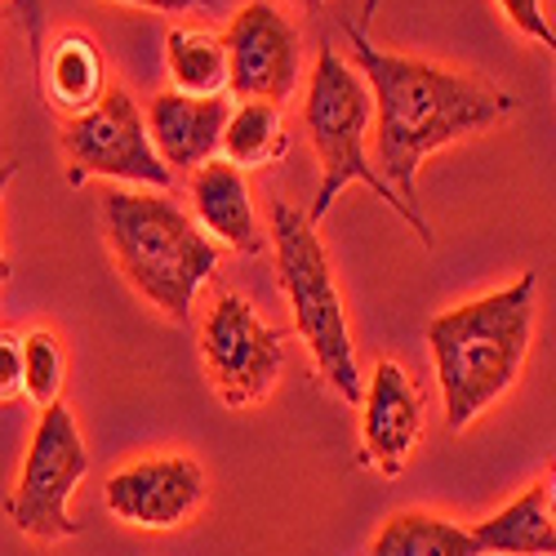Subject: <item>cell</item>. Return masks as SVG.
I'll return each mask as SVG.
<instances>
[{"label":"cell","mask_w":556,"mask_h":556,"mask_svg":"<svg viewBox=\"0 0 556 556\" xmlns=\"http://www.w3.org/2000/svg\"><path fill=\"white\" fill-rule=\"evenodd\" d=\"M379 5H383V0H365V5H361V23H356V27H365V23H375Z\"/></svg>","instance_id":"484cf974"},{"label":"cell","mask_w":556,"mask_h":556,"mask_svg":"<svg viewBox=\"0 0 556 556\" xmlns=\"http://www.w3.org/2000/svg\"><path fill=\"white\" fill-rule=\"evenodd\" d=\"M543 503H547V513H552V521H556V468H552V477L543 481Z\"/></svg>","instance_id":"d4e9b609"},{"label":"cell","mask_w":556,"mask_h":556,"mask_svg":"<svg viewBox=\"0 0 556 556\" xmlns=\"http://www.w3.org/2000/svg\"><path fill=\"white\" fill-rule=\"evenodd\" d=\"M23 396V334L0 326V405Z\"/></svg>","instance_id":"44dd1931"},{"label":"cell","mask_w":556,"mask_h":556,"mask_svg":"<svg viewBox=\"0 0 556 556\" xmlns=\"http://www.w3.org/2000/svg\"><path fill=\"white\" fill-rule=\"evenodd\" d=\"M148 134L156 156L174 169V174H197L201 165H210L223 148V129L231 116V94H178L165 89L148 103Z\"/></svg>","instance_id":"7c38bea8"},{"label":"cell","mask_w":556,"mask_h":556,"mask_svg":"<svg viewBox=\"0 0 556 556\" xmlns=\"http://www.w3.org/2000/svg\"><path fill=\"white\" fill-rule=\"evenodd\" d=\"M10 14L27 36L31 59L40 63V54H45V0H10Z\"/></svg>","instance_id":"7402d4cb"},{"label":"cell","mask_w":556,"mask_h":556,"mask_svg":"<svg viewBox=\"0 0 556 556\" xmlns=\"http://www.w3.org/2000/svg\"><path fill=\"white\" fill-rule=\"evenodd\" d=\"M494 5L503 10V18L513 23L521 36H530V40H539V45H547V40L556 36V27H552V18H547V5H543V0H494Z\"/></svg>","instance_id":"ffe728a7"},{"label":"cell","mask_w":556,"mask_h":556,"mask_svg":"<svg viewBox=\"0 0 556 556\" xmlns=\"http://www.w3.org/2000/svg\"><path fill=\"white\" fill-rule=\"evenodd\" d=\"M205 379L227 409L258 405L286 369V334L271 330L241 294H218L201 326Z\"/></svg>","instance_id":"ba28073f"},{"label":"cell","mask_w":556,"mask_h":556,"mask_svg":"<svg viewBox=\"0 0 556 556\" xmlns=\"http://www.w3.org/2000/svg\"><path fill=\"white\" fill-rule=\"evenodd\" d=\"M192 218L214 245H227L237 254H263L271 245L267 231L258 227L245 169L227 165L223 156L192 174Z\"/></svg>","instance_id":"4fadbf2b"},{"label":"cell","mask_w":556,"mask_h":556,"mask_svg":"<svg viewBox=\"0 0 556 556\" xmlns=\"http://www.w3.org/2000/svg\"><path fill=\"white\" fill-rule=\"evenodd\" d=\"M14 178H18V161H5V165H0V201H5V188ZM5 281H10V258H5V245H0V286H5Z\"/></svg>","instance_id":"cb8c5ba5"},{"label":"cell","mask_w":556,"mask_h":556,"mask_svg":"<svg viewBox=\"0 0 556 556\" xmlns=\"http://www.w3.org/2000/svg\"><path fill=\"white\" fill-rule=\"evenodd\" d=\"M103 227L129 290L148 299L165 320L188 326L201 286L218 271V245L201 223L165 192L108 188Z\"/></svg>","instance_id":"3957f363"},{"label":"cell","mask_w":556,"mask_h":556,"mask_svg":"<svg viewBox=\"0 0 556 556\" xmlns=\"http://www.w3.org/2000/svg\"><path fill=\"white\" fill-rule=\"evenodd\" d=\"M369 556H485L477 534L437 513H396L379 526Z\"/></svg>","instance_id":"2e32d148"},{"label":"cell","mask_w":556,"mask_h":556,"mask_svg":"<svg viewBox=\"0 0 556 556\" xmlns=\"http://www.w3.org/2000/svg\"><path fill=\"white\" fill-rule=\"evenodd\" d=\"M424 432V405L396 361H379L361 392V463L379 477H401Z\"/></svg>","instance_id":"8fae6325"},{"label":"cell","mask_w":556,"mask_h":556,"mask_svg":"<svg viewBox=\"0 0 556 556\" xmlns=\"http://www.w3.org/2000/svg\"><path fill=\"white\" fill-rule=\"evenodd\" d=\"M165 72L178 94H227V50L223 36L214 31H192V27H174L165 36Z\"/></svg>","instance_id":"ac0fdd59"},{"label":"cell","mask_w":556,"mask_h":556,"mask_svg":"<svg viewBox=\"0 0 556 556\" xmlns=\"http://www.w3.org/2000/svg\"><path fill=\"white\" fill-rule=\"evenodd\" d=\"M227 50V94L286 103L303 72V40L299 27L271 5V0H250L231 14L223 31Z\"/></svg>","instance_id":"9c48e42d"},{"label":"cell","mask_w":556,"mask_h":556,"mask_svg":"<svg viewBox=\"0 0 556 556\" xmlns=\"http://www.w3.org/2000/svg\"><path fill=\"white\" fill-rule=\"evenodd\" d=\"M40 80L50 103L72 121L85 116L89 108H99L108 94V59L99 50V40L89 31H63L50 50L40 54Z\"/></svg>","instance_id":"5bb4252c"},{"label":"cell","mask_w":556,"mask_h":556,"mask_svg":"<svg viewBox=\"0 0 556 556\" xmlns=\"http://www.w3.org/2000/svg\"><path fill=\"white\" fill-rule=\"evenodd\" d=\"M543 50H547V54H552V67H556V36H552V40H547V45H543Z\"/></svg>","instance_id":"83f0119b"},{"label":"cell","mask_w":556,"mask_h":556,"mask_svg":"<svg viewBox=\"0 0 556 556\" xmlns=\"http://www.w3.org/2000/svg\"><path fill=\"white\" fill-rule=\"evenodd\" d=\"M303 125H307V138L316 148V161H320V188H316V201L307 210V223L320 227L330 218L334 201L343 197V188L361 182L369 188L383 205H392L409 227L414 237L424 245H432V223L409 214L405 201L383 182V174L369 161L365 143H369V129H375V99H369V85L365 76L334 50H320L312 76H307V94H303Z\"/></svg>","instance_id":"277c9868"},{"label":"cell","mask_w":556,"mask_h":556,"mask_svg":"<svg viewBox=\"0 0 556 556\" xmlns=\"http://www.w3.org/2000/svg\"><path fill=\"white\" fill-rule=\"evenodd\" d=\"M352 40L356 72L369 85L375 99V169L383 174L388 188L405 201L409 214H419V169L428 165L432 152L494 129L517 112V99L507 89L472 76V72H450L428 59H409L369 45L365 27L343 23Z\"/></svg>","instance_id":"6da1fadb"},{"label":"cell","mask_w":556,"mask_h":556,"mask_svg":"<svg viewBox=\"0 0 556 556\" xmlns=\"http://www.w3.org/2000/svg\"><path fill=\"white\" fill-rule=\"evenodd\" d=\"M108 513L134 530H178L205 503V468L192 454L134 458L108 477Z\"/></svg>","instance_id":"30bf717a"},{"label":"cell","mask_w":556,"mask_h":556,"mask_svg":"<svg viewBox=\"0 0 556 556\" xmlns=\"http://www.w3.org/2000/svg\"><path fill=\"white\" fill-rule=\"evenodd\" d=\"M539 281L521 271L513 286L458 303L428 320V348L437 361V383L445 401V428L463 432L513 392L534 343Z\"/></svg>","instance_id":"7a4b0ae2"},{"label":"cell","mask_w":556,"mask_h":556,"mask_svg":"<svg viewBox=\"0 0 556 556\" xmlns=\"http://www.w3.org/2000/svg\"><path fill=\"white\" fill-rule=\"evenodd\" d=\"M116 5L152 10V14H188V10H214L218 0H116Z\"/></svg>","instance_id":"603a6c76"},{"label":"cell","mask_w":556,"mask_h":556,"mask_svg":"<svg viewBox=\"0 0 556 556\" xmlns=\"http://www.w3.org/2000/svg\"><path fill=\"white\" fill-rule=\"evenodd\" d=\"M89 472V450L72 405L40 409L31 445L23 454V472L5 503V517L31 543H63L76 539L85 526L72 517V494Z\"/></svg>","instance_id":"8992f818"},{"label":"cell","mask_w":556,"mask_h":556,"mask_svg":"<svg viewBox=\"0 0 556 556\" xmlns=\"http://www.w3.org/2000/svg\"><path fill=\"white\" fill-rule=\"evenodd\" d=\"M267 241L276 250V271H281V290L294 312V334L307 343L312 365L348 405L361 401L365 379L356 365V343L343 312V294L330 267V250L320 231L307 223L303 210L290 201H271L267 214Z\"/></svg>","instance_id":"5b68a950"},{"label":"cell","mask_w":556,"mask_h":556,"mask_svg":"<svg viewBox=\"0 0 556 556\" xmlns=\"http://www.w3.org/2000/svg\"><path fill=\"white\" fill-rule=\"evenodd\" d=\"M299 5H303V10H320V5H326V0H299Z\"/></svg>","instance_id":"4316f807"},{"label":"cell","mask_w":556,"mask_h":556,"mask_svg":"<svg viewBox=\"0 0 556 556\" xmlns=\"http://www.w3.org/2000/svg\"><path fill=\"white\" fill-rule=\"evenodd\" d=\"M63 156L72 188H80L89 178H108V182H129V188L165 192L174 182V169L152 148L143 108L121 85L108 89L99 108H89L85 116H72L63 125Z\"/></svg>","instance_id":"52a82bcc"},{"label":"cell","mask_w":556,"mask_h":556,"mask_svg":"<svg viewBox=\"0 0 556 556\" xmlns=\"http://www.w3.org/2000/svg\"><path fill=\"white\" fill-rule=\"evenodd\" d=\"M485 556H556V521L543 503V485L521 490L494 517L472 526Z\"/></svg>","instance_id":"9a60e30c"},{"label":"cell","mask_w":556,"mask_h":556,"mask_svg":"<svg viewBox=\"0 0 556 556\" xmlns=\"http://www.w3.org/2000/svg\"><path fill=\"white\" fill-rule=\"evenodd\" d=\"M290 152V134L281 103H263V99H237L223 129V148L218 156L237 169H263L271 161H281Z\"/></svg>","instance_id":"e0dca14e"},{"label":"cell","mask_w":556,"mask_h":556,"mask_svg":"<svg viewBox=\"0 0 556 556\" xmlns=\"http://www.w3.org/2000/svg\"><path fill=\"white\" fill-rule=\"evenodd\" d=\"M63 379H67L63 343L50 330H27L23 334V401H31L36 409L59 405Z\"/></svg>","instance_id":"d6986e66"}]
</instances>
